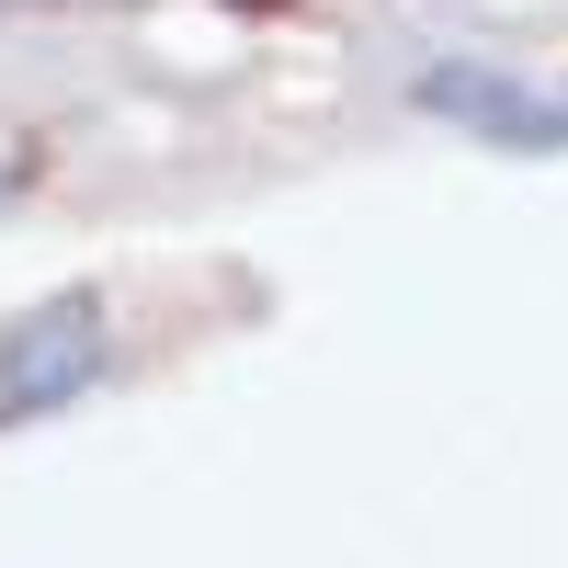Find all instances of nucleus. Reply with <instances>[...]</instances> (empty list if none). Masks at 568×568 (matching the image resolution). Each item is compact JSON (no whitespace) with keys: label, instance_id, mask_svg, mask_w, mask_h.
<instances>
[{"label":"nucleus","instance_id":"1","mask_svg":"<svg viewBox=\"0 0 568 568\" xmlns=\"http://www.w3.org/2000/svg\"><path fill=\"white\" fill-rule=\"evenodd\" d=\"M103 364H114V318L91 284H58V296L12 307L0 318V420H45V409L91 398Z\"/></svg>","mask_w":568,"mask_h":568},{"label":"nucleus","instance_id":"2","mask_svg":"<svg viewBox=\"0 0 568 568\" xmlns=\"http://www.w3.org/2000/svg\"><path fill=\"white\" fill-rule=\"evenodd\" d=\"M409 103L444 114V125H466L478 149H511V160H557L568 149V91L500 69V58H433L409 80Z\"/></svg>","mask_w":568,"mask_h":568},{"label":"nucleus","instance_id":"3","mask_svg":"<svg viewBox=\"0 0 568 568\" xmlns=\"http://www.w3.org/2000/svg\"><path fill=\"white\" fill-rule=\"evenodd\" d=\"M23 182H34V149H0V205H12Z\"/></svg>","mask_w":568,"mask_h":568}]
</instances>
